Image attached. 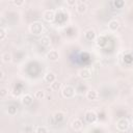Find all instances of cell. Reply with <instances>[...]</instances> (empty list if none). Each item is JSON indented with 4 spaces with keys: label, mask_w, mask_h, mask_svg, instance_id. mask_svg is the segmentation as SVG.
<instances>
[{
    "label": "cell",
    "mask_w": 133,
    "mask_h": 133,
    "mask_svg": "<svg viewBox=\"0 0 133 133\" xmlns=\"http://www.w3.org/2000/svg\"><path fill=\"white\" fill-rule=\"evenodd\" d=\"M84 119H85V122L88 123V124H94V123L97 122V119H98V115L96 114L95 111H92V110H88V111H86L85 114H84Z\"/></svg>",
    "instance_id": "cell-4"
},
{
    "label": "cell",
    "mask_w": 133,
    "mask_h": 133,
    "mask_svg": "<svg viewBox=\"0 0 133 133\" xmlns=\"http://www.w3.org/2000/svg\"><path fill=\"white\" fill-rule=\"evenodd\" d=\"M39 44H41L43 47H49V46L51 45V39H50L49 36L44 35V36H42V38L39 39Z\"/></svg>",
    "instance_id": "cell-16"
},
{
    "label": "cell",
    "mask_w": 133,
    "mask_h": 133,
    "mask_svg": "<svg viewBox=\"0 0 133 133\" xmlns=\"http://www.w3.org/2000/svg\"><path fill=\"white\" fill-rule=\"evenodd\" d=\"M53 117H54V119H55L56 123H60V122H62L64 119V113L61 112V111H57V112L54 113V116Z\"/></svg>",
    "instance_id": "cell-17"
},
{
    "label": "cell",
    "mask_w": 133,
    "mask_h": 133,
    "mask_svg": "<svg viewBox=\"0 0 133 133\" xmlns=\"http://www.w3.org/2000/svg\"><path fill=\"white\" fill-rule=\"evenodd\" d=\"M47 58L50 60V61H57L58 58H59V53L57 50H50L48 53H47Z\"/></svg>",
    "instance_id": "cell-10"
},
{
    "label": "cell",
    "mask_w": 133,
    "mask_h": 133,
    "mask_svg": "<svg viewBox=\"0 0 133 133\" xmlns=\"http://www.w3.org/2000/svg\"><path fill=\"white\" fill-rule=\"evenodd\" d=\"M72 128L75 130V131H79L83 128V122L80 119V118H75L73 119L72 122Z\"/></svg>",
    "instance_id": "cell-12"
},
{
    "label": "cell",
    "mask_w": 133,
    "mask_h": 133,
    "mask_svg": "<svg viewBox=\"0 0 133 133\" xmlns=\"http://www.w3.org/2000/svg\"><path fill=\"white\" fill-rule=\"evenodd\" d=\"M62 97L63 98H66V99H71L73 98L75 95H76V89L72 86V85H65L63 88H62Z\"/></svg>",
    "instance_id": "cell-3"
},
{
    "label": "cell",
    "mask_w": 133,
    "mask_h": 133,
    "mask_svg": "<svg viewBox=\"0 0 133 133\" xmlns=\"http://www.w3.org/2000/svg\"><path fill=\"white\" fill-rule=\"evenodd\" d=\"M45 97H46V92L43 89H38L34 92V98L37 100H43V99H45Z\"/></svg>",
    "instance_id": "cell-18"
},
{
    "label": "cell",
    "mask_w": 133,
    "mask_h": 133,
    "mask_svg": "<svg viewBox=\"0 0 133 133\" xmlns=\"http://www.w3.org/2000/svg\"><path fill=\"white\" fill-rule=\"evenodd\" d=\"M12 3H14L15 5H17V6H21V5H23L25 2H24V0H14Z\"/></svg>",
    "instance_id": "cell-26"
},
{
    "label": "cell",
    "mask_w": 133,
    "mask_h": 133,
    "mask_svg": "<svg viewBox=\"0 0 133 133\" xmlns=\"http://www.w3.org/2000/svg\"><path fill=\"white\" fill-rule=\"evenodd\" d=\"M118 27H119V23L116 20H111L108 23V28L110 31H116L118 29Z\"/></svg>",
    "instance_id": "cell-14"
},
{
    "label": "cell",
    "mask_w": 133,
    "mask_h": 133,
    "mask_svg": "<svg viewBox=\"0 0 133 133\" xmlns=\"http://www.w3.org/2000/svg\"><path fill=\"white\" fill-rule=\"evenodd\" d=\"M96 44H97L98 47H101V48L105 47L106 44H107V38H106V36H103V35L99 36V37L96 39Z\"/></svg>",
    "instance_id": "cell-15"
},
{
    "label": "cell",
    "mask_w": 133,
    "mask_h": 133,
    "mask_svg": "<svg viewBox=\"0 0 133 133\" xmlns=\"http://www.w3.org/2000/svg\"><path fill=\"white\" fill-rule=\"evenodd\" d=\"M113 5L116 8H122L125 5V1H123V0H115V1H113Z\"/></svg>",
    "instance_id": "cell-22"
},
{
    "label": "cell",
    "mask_w": 133,
    "mask_h": 133,
    "mask_svg": "<svg viewBox=\"0 0 133 133\" xmlns=\"http://www.w3.org/2000/svg\"><path fill=\"white\" fill-rule=\"evenodd\" d=\"M11 58H12V57H11V54H10L9 52H4V53L1 55V59H2V61L5 62V63L11 61Z\"/></svg>",
    "instance_id": "cell-19"
},
{
    "label": "cell",
    "mask_w": 133,
    "mask_h": 133,
    "mask_svg": "<svg viewBox=\"0 0 133 133\" xmlns=\"http://www.w3.org/2000/svg\"><path fill=\"white\" fill-rule=\"evenodd\" d=\"M44 80L46 83H49V84H52L54 81H56V75L53 73V72H48L45 77H44Z\"/></svg>",
    "instance_id": "cell-11"
},
{
    "label": "cell",
    "mask_w": 133,
    "mask_h": 133,
    "mask_svg": "<svg viewBox=\"0 0 133 133\" xmlns=\"http://www.w3.org/2000/svg\"><path fill=\"white\" fill-rule=\"evenodd\" d=\"M77 2H78V1H76V0H68V1H66V3H68L69 5H76Z\"/></svg>",
    "instance_id": "cell-27"
},
{
    "label": "cell",
    "mask_w": 133,
    "mask_h": 133,
    "mask_svg": "<svg viewBox=\"0 0 133 133\" xmlns=\"http://www.w3.org/2000/svg\"><path fill=\"white\" fill-rule=\"evenodd\" d=\"M132 126H133V122H132Z\"/></svg>",
    "instance_id": "cell-29"
},
{
    "label": "cell",
    "mask_w": 133,
    "mask_h": 133,
    "mask_svg": "<svg viewBox=\"0 0 133 133\" xmlns=\"http://www.w3.org/2000/svg\"><path fill=\"white\" fill-rule=\"evenodd\" d=\"M115 127H116V129H117L119 132L124 133V132H126V131L129 129V127H130V123H129V121H128L127 118L122 117V118H119V119L116 121V123H115Z\"/></svg>",
    "instance_id": "cell-2"
},
{
    "label": "cell",
    "mask_w": 133,
    "mask_h": 133,
    "mask_svg": "<svg viewBox=\"0 0 133 133\" xmlns=\"http://www.w3.org/2000/svg\"><path fill=\"white\" fill-rule=\"evenodd\" d=\"M76 10H77L78 14L83 15V14H85L86 10H87V5H86L83 1H78L77 4H76Z\"/></svg>",
    "instance_id": "cell-9"
},
{
    "label": "cell",
    "mask_w": 133,
    "mask_h": 133,
    "mask_svg": "<svg viewBox=\"0 0 133 133\" xmlns=\"http://www.w3.org/2000/svg\"><path fill=\"white\" fill-rule=\"evenodd\" d=\"M84 36H85V38H86L87 41H89V42L95 41V39H96V32H95V30H92V29H88V30L85 31Z\"/></svg>",
    "instance_id": "cell-13"
},
{
    "label": "cell",
    "mask_w": 133,
    "mask_h": 133,
    "mask_svg": "<svg viewBox=\"0 0 133 133\" xmlns=\"http://www.w3.org/2000/svg\"><path fill=\"white\" fill-rule=\"evenodd\" d=\"M99 98V94L96 89H89L86 91V99L89 101H97Z\"/></svg>",
    "instance_id": "cell-7"
},
{
    "label": "cell",
    "mask_w": 133,
    "mask_h": 133,
    "mask_svg": "<svg viewBox=\"0 0 133 133\" xmlns=\"http://www.w3.org/2000/svg\"><path fill=\"white\" fill-rule=\"evenodd\" d=\"M50 87H51L52 90H58V89L61 87V83H60L58 80H56V81H54L52 84H50Z\"/></svg>",
    "instance_id": "cell-20"
},
{
    "label": "cell",
    "mask_w": 133,
    "mask_h": 133,
    "mask_svg": "<svg viewBox=\"0 0 133 133\" xmlns=\"http://www.w3.org/2000/svg\"><path fill=\"white\" fill-rule=\"evenodd\" d=\"M7 95H8V89H7L6 87H1V88H0V98L3 99V98H5Z\"/></svg>",
    "instance_id": "cell-23"
},
{
    "label": "cell",
    "mask_w": 133,
    "mask_h": 133,
    "mask_svg": "<svg viewBox=\"0 0 133 133\" xmlns=\"http://www.w3.org/2000/svg\"><path fill=\"white\" fill-rule=\"evenodd\" d=\"M0 74H1V76H0V80H3V78H4V72L1 70V71H0Z\"/></svg>",
    "instance_id": "cell-28"
},
{
    "label": "cell",
    "mask_w": 133,
    "mask_h": 133,
    "mask_svg": "<svg viewBox=\"0 0 133 133\" xmlns=\"http://www.w3.org/2000/svg\"><path fill=\"white\" fill-rule=\"evenodd\" d=\"M78 76H79L81 79H83V80L89 79V78L91 77V71H90L89 69H87V68H83V69L79 70Z\"/></svg>",
    "instance_id": "cell-6"
},
{
    "label": "cell",
    "mask_w": 133,
    "mask_h": 133,
    "mask_svg": "<svg viewBox=\"0 0 133 133\" xmlns=\"http://www.w3.org/2000/svg\"><path fill=\"white\" fill-rule=\"evenodd\" d=\"M21 102L23 105L25 106H30L32 103H33V97L29 94H25L22 98H21Z\"/></svg>",
    "instance_id": "cell-8"
},
{
    "label": "cell",
    "mask_w": 133,
    "mask_h": 133,
    "mask_svg": "<svg viewBox=\"0 0 133 133\" xmlns=\"http://www.w3.org/2000/svg\"><path fill=\"white\" fill-rule=\"evenodd\" d=\"M43 18H44V20H45L46 22H49V23H50V22H53V21L55 20V18H56L55 11H54L53 9H47V10L44 11Z\"/></svg>",
    "instance_id": "cell-5"
},
{
    "label": "cell",
    "mask_w": 133,
    "mask_h": 133,
    "mask_svg": "<svg viewBox=\"0 0 133 133\" xmlns=\"http://www.w3.org/2000/svg\"><path fill=\"white\" fill-rule=\"evenodd\" d=\"M6 30L3 28V27H1L0 28V41H3L4 38H5V36H6Z\"/></svg>",
    "instance_id": "cell-24"
},
{
    "label": "cell",
    "mask_w": 133,
    "mask_h": 133,
    "mask_svg": "<svg viewBox=\"0 0 133 133\" xmlns=\"http://www.w3.org/2000/svg\"><path fill=\"white\" fill-rule=\"evenodd\" d=\"M124 133H125V132H124Z\"/></svg>",
    "instance_id": "cell-30"
},
{
    "label": "cell",
    "mask_w": 133,
    "mask_h": 133,
    "mask_svg": "<svg viewBox=\"0 0 133 133\" xmlns=\"http://www.w3.org/2000/svg\"><path fill=\"white\" fill-rule=\"evenodd\" d=\"M29 31L31 34H34V35H39L43 33L44 31V25L41 23V22H33L30 24L29 26Z\"/></svg>",
    "instance_id": "cell-1"
},
{
    "label": "cell",
    "mask_w": 133,
    "mask_h": 133,
    "mask_svg": "<svg viewBox=\"0 0 133 133\" xmlns=\"http://www.w3.org/2000/svg\"><path fill=\"white\" fill-rule=\"evenodd\" d=\"M7 111H8V113H9V114L14 115V114H16V113H17V107H15V106H9V107H8V109H7Z\"/></svg>",
    "instance_id": "cell-25"
},
{
    "label": "cell",
    "mask_w": 133,
    "mask_h": 133,
    "mask_svg": "<svg viewBox=\"0 0 133 133\" xmlns=\"http://www.w3.org/2000/svg\"><path fill=\"white\" fill-rule=\"evenodd\" d=\"M34 133H48V130L45 126H38V127H36Z\"/></svg>",
    "instance_id": "cell-21"
}]
</instances>
